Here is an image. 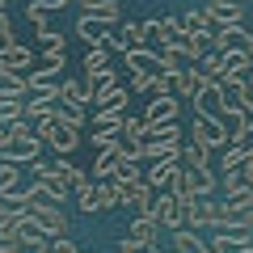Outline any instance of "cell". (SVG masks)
Wrapping results in <instances>:
<instances>
[{
	"label": "cell",
	"mask_w": 253,
	"mask_h": 253,
	"mask_svg": "<svg viewBox=\"0 0 253 253\" xmlns=\"http://www.w3.org/2000/svg\"><path fill=\"white\" fill-rule=\"evenodd\" d=\"M219 190V177L211 173V165H181L177 177L169 181V194L177 199H199V194H215Z\"/></svg>",
	"instance_id": "cell-1"
},
{
	"label": "cell",
	"mask_w": 253,
	"mask_h": 253,
	"mask_svg": "<svg viewBox=\"0 0 253 253\" xmlns=\"http://www.w3.org/2000/svg\"><path fill=\"white\" fill-rule=\"evenodd\" d=\"M34 135L42 139L55 156H68V152H76V144H81V126L68 123V118H46V123L34 126Z\"/></svg>",
	"instance_id": "cell-2"
},
{
	"label": "cell",
	"mask_w": 253,
	"mask_h": 253,
	"mask_svg": "<svg viewBox=\"0 0 253 253\" xmlns=\"http://www.w3.org/2000/svg\"><path fill=\"white\" fill-rule=\"evenodd\" d=\"M38 152H42V139L30 131L26 118H17V123H13L9 144L0 148V156H4V161H17V165H34V161H38Z\"/></svg>",
	"instance_id": "cell-3"
},
{
	"label": "cell",
	"mask_w": 253,
	"mask_h": 253,
	"mask_svg": "<svg viewBox=\"0 0 253 253\" xmlns=\"http://www.w3.org/2000/svg\"><path fill=\"white\" fill-rule=\"evenodd\" d=\"M156 232H161V224H156L152 215H135V224L126 228V236L118 241V253H144V249H152Z\"/></svg>",
	"instance_id": "cell-4"
},
{
	"label": "cell",
	"mask_w": 253,
	"mask_h": 253,
	"mask_svg": "<svg viewBox=\"0 0 253 253\" xmlns=\"http://www.w3.org/2000/svg\"><path fill=\"white\" fill-rule=\"evenodd\" d=\"M186 207H190V199H177V194L161 190V194H156V211H152V219L165 228V232H173V228H186Z\"/></svg>",
	"instance_id": "cell-5"
},
{
	"label": "cell",
	"mask_w": 253,
	"mask_h": 253,
	"mask_svg": "<svg viewBox=\"0 0 253 253\" xmlns=\"http://www.w3.org/2000/svg\"><path fill=\"white\" fill-rule=\"evenodd\" d=\"M190 106H194V118H219L228 106L224 89H219V81H203V89L190 97Z\"/></svg>",
	"instance_id": "cell-6"
},
{
	"label": "cell",
	"mask_w": 253,
	"mask_h": 253,
	"mask_svg": "<svg viewBox=\"0 0 253 253\" xmlns=\"http://www.w3.org/2000/svg\"><path fill=\"white\" fill-rule=\"evenodd\" d=\"M59 84H63V63H46L34 68L26 76V93H46V97H59Z\"/></svg>",
	"instance_id": "cell-7"
},
{
	"label": "cell",
	"mask_w": 253,
	"mask_h": 253,
	"mask_svg": "<svg viewBox=\"0 0 253 253\" xmlns=\"http://www.w3.org/2000/svg\"><path fill=\"white\" fill-rule=\"evenodd\" d=\"M123 114L126 110H93V148H110L118 139Z\"/></svg>",
	"instance_id": "cell-8"
},
{
	"label": "cell",
	"mask_w": 253,
	"mask_h": 253,
	"mask_svg": "<svg viewBox=\"0 0 253 253\" xmlns=\"http://www.w3.org/2000/svg\"><path fill=\"white\" fill-rule=\"evenodd\" d=\"M169 144H181L177 118H173V123H148V131H144V161H152L156 148H169Z\"/></svg>",
	"instance_id": "cell-9"
},
{
	"label": "cell",
	"mask_w": 253,
	"mask_h": 253,
	"mask_svg": "<svg viewBox=\"0 0 253 253\" xmlns=\"http://www.w3.org/2000/svg\"><path fill=\"white\" fill-rule=\"evenodd\" d=\"M219 123L228 126V144H249V110H245V106L228 101L224 114H219Z\"/></svg>",
	"instance_id": "cell-10"
},
{
	"label": "cell",
	"mask_w": 253,
	"mask_h": 253,
	"mask_svg": "<svg viewBox=\"0 0 253 253\" xmlns=\"http://www.w3.org/2000/svg\"><path fill=\"white\" fill-rule=\"evenodd\" d=\"M194 144L203 148H228V126L219 123V118H194Z\"/></svg>",
	"instance_id": "cell-11"
},
{
	"label": "cell",
	"mask_w": 253,
	"mask_h": 253,
	"mask_svg": "<svg viewBox=\"0 0 253 253\" xmlns=\"http://www.w3.org/2000/svg\"><path fill=\"white\" fill-rule=\"evenodd\" d=\"M148 26L144 21H126V26H118V30H110V38L106 42L110 46H118V51H131V46H148Z\"/></svg>",
	"instance_id": "cell-12"
},
{
	"label": "cell",
	"mask_w": 253,
	"mask_h": 253,
	"mask_svg": "<svg viewBox=\"0 0 253 253\" xmlns=\"http://www.w3.org/2000/svg\"><path fill=\"white\" fill-rule=\"evenodd\" d=\"M181 110L177 93H156V97H148V110H144V123H173Z\"/></svg>",
	"instance_id": "cell-13"
},
{
	"label": "cell",
	"mask_w": 253,
	"mask_h": 253,
	"mask_svg": "<svg viewBox=\"0 0 253 253\" xmlns=\"http://www.w3.org/2000/svg\"><path fill=\"white\" fill-rule=\"evenodd\" d=\"M26 211L38 219V224H42L46 236H68V232H72V224H68L63 207H26Z\"/></svg>",
	"instance_id": "cell-14"
},
{
	"label": "cell",
	"mask_w": 253,
	"mask_h": 253,
	"mask_svg": "<svg viewBox=\"0 0 253 253\" xmlns=\"http://www.w3.org/2000/svg\"><path fill=\"white\" fill-rule=\"evenodd\" d=\"M173 249L169 253H211L207 249V236L203 232H194V228H173Z\"/></svg>",
	"instance_id": "cell-15"
},
{
	"label": "cell",
	"mask_w": 253,
	"mask_h": 253,
	"mask_svg": "<svg viewBox=\"0 0 253 253\" xmlns=\"http://www.w3.org/2000/svg\"><path fill=\"white\" fill-rule=\"evenodd\" d=\"M203 9H207L211 17L219 21V26H241V21H245V9H241V0H207Z\"/></svg>",
	"instance_id": "cell-16"
},
{
	"label": "cell",
	"mask_w": 253,
	"mask_h": 253,
	"mask_svg": "<svg viewBox=\"0 0 253 253\" xmlns=\"http://www.w3.org/2000/svg\"><path fill=\"white\" fill-rule=\"evenodd\" d=\"M177 169H181V161H152V165L144 169V181H148L152 190H169V181L177 177Z\"/></svg>",
	"instance_id": "cell-17"
},
{
	"label": "cell",
	"mask_w": 253,
	"mask_h": 253,
	"mask_svg": "<svg viewBox=\"0 0 253 253\" xmlns=\"http://www.w3.org/2000/svg\"><path fill=\"white\" fill-rule=\"evenodd\" d=\"M126 55V68H131V76L135 72H161V51H148V46H131Z\"/></svg>",
	"instance_id": "cell-18"
},
{
	"label": "cell",
	"mask_w": 253,
	"mask_h": 253,
	"mask_svg": "<svg viewBox=\"0 0 253 253\" xmlns=\"http://www.w3.org/2000/svg\"><path fill=\"white\" fill-rule=\"evenodd\" d=\"M110 30H114V21H101V17H93V13H84V17L76 21V34H81L84 42H106Z\"/></svg>",
	"instance_id": "cell-19"
},
{
	"label": "cell",
	"mask_w": 253,
	"mask_h": 253,
	"mask_svg": "<svg viewBox=\"0 0 253 253\" xmlns=\"http://www.w3.org/2000/svg\"><path fill=\"white\" fill-rule=\"evenodd\" d=\"M72 199L81 203L84 215H97V211H106V199H101V181H84V186L72 194Z\"/></svg>",
	"instance_id": "cell-20"
},
{
	"label": "cell",
	"mask_w": 253,
	"mask_h": 253,
	"mask_svg": "<svg viewBox=\"0 0 253 253\" xmlns=\"http://www.w3.org/2000/svg\"><path fill=\"white\" fill-rule=\"evenodd\" d=\"M118 161H123V144H110V148H101V156L93 161V177L97 181H106V177H114V169H118Z\"/></svg>",
	"instance_id": "cell-21"
},
{
	"label": "cell",
	"mask_w": 253,
	"mask_h": 253,
	"mask_svg": "<svg viewBox=\"0 0 253 253\" xmlns=\"http://www.w3.org/2000/svg\"><path fill=\"white\" fill-rule=\"evenodd\" d=\"M190 68H194V72H199L203 81H219V76H224V55H219L215 46H211V51H203L199 59L190 63Z\"/></svg>",
	"instance_id": "cell-22"
},
{
	"label": "cell",
	"mask_w": 253,
	"mask_h": 253,
	"mask_svg": "<svg viewBox=\"0 0 253 253\" xmlns=\"http://www.w3.org/2000/svg\"><path fill=\"white\" fill-rule=\"evenodd\" d=\"M30 63H34V55H30V46L13 42L0 51V68H13V72H30Z\"/></svg>",
	"instance_id": "cell-23"
},
{
	"label": "cell",
	"mask_w": 253,
	"mask_h": 253,
	"mask_svg": "<svg viewBox=\"0 0 253 253\" xmlns=\"http://www.w3.org/2000/svg\"><path fill=\"white\" fill-rule=\"evenodd\" d=\"M169 81H173V93H177V97H194V93L203 89V76L194 72V68H181V72H169Z\"/></svg>",
	"instance_id": "cell-24"
},
{
	"label": "cell",
	"mask_w": 253,
	"mask_h": 253,
	"mask_svg": "<svg viewBox=\"0 0 253 253\" xmlns=\"http://www.w3.org/2000/svg\"><path fill=\"white\" fill-rule=\"evenodd\" d=\"M126 89H123V81L118 84H110L106 93H97V97H93V110H126Z\"/></svg>",
	"instance_id": "cell-25"
},
{
	"label": "cell",
	"mask_w": 253,
	"mask_h": 253,
	"mask_svg": "<svg viewBox=\"0 0 253 253\" xmlns=\"http://www.w3.org/2000/svg\"><path fill=\"white\" fill-rule=\"evenodd\" d=\"M219 55H224V76H249V68H253L249 51H219Z\"/></svg>",
	"instance_id": "cell-26"
},
{
	"label": "cell",
	"mask_w": 253,
	"mask_h": 253,
	"mask_svg": "<svg viewBox=\"0 0 253 253\" xmlns=\"http://www.w3.org/2000/svg\"><path fill=\"white\" fill-rule=\"evenodd\" d=\"M110 84H118V72H114V68H101V72H89V76H84V89H89V101L97 97V93H106Z\"/></svg>",
	"instance_id": "cell-27"
},
{
	"label": "cell",
	"mask_w": 253,
	"mask_h": 253,
	"mask_svg": "<svg viewBox=\"0 0 253 253\" xmlns=\"http://www.w3.org/2000/svg\"><path fill=\"white\" fill-rule=\"evenodd\" d=\"M17 241H21V215H4L0 219V249H17Z\"/></svg>",
	"instance_id": "cell-28"
},
{
	"label": "cell",
	"mask_w": 253,
	"mask_h": 253,
	"mask_svg": "<svg viewBox=\"0 0 253 253\" xmlns=\"http://www.w3.org/2000/svg\"><path fill=\"white\" fill-rule=\"evenodd\" d=\"M59 101H63V106H89V89H84V81H63L59 84Z\"/></svg>",
	"instance_id": "cell-29"
},
{
	"label": "cell",
	"mask_w": 253,
	"mask_h": 253,
	"mask_svg": "<svg viewBox=\"0 0 253 253\" xmlns=\"http://www.w3.org/2000/svg\"><path fill=\"white\" fill-rule=\"evenodd\" d=\"M190 55L181 51V46H161V72H181V68H190Z\"/></svg>",
	"instance_id": "cell-30"
},
{
	"label": "cell",
	"mask_w": 253,
	"mask_h": 253,
	"mask_svg": "<svg viewBox=\"0 0 253 253\" xmlns=\"http://www.w3.org/2000/svg\"><path fill=\"white\" fill-rule=\"evenodd\" d=\"M110 68V42H89V55H84V76Z\"/></svg>",
	"instance_id": "cell-31"
},
{
	"label": "cell",
	"mask_w": 253,
	"mask_h": 253,
	"mask_svg": "<svg viewBox=\"0 0 253 253\" xmlns=\"http://www.w3.org/2000/svg\"><path fill=\"white\" fill-rule=\"evenodd\" d=\"M144 131H148V123H144V118H131V114H123L118 139H126V144H144Z\"/></svg>",
	"instance_id": "cell-32"
},
{
	"label": "cell",
	"mask_w": 253,
	"mask_h": 253,
	"mask_svg": "<svg viewBox=\"0 0 253 253\" xmlns=\"http://www.w3.org/2000/svg\"><path fill=\"white\" fill-rule=\"evenodd\" d=\"M219 232H224L228 241L236 245V249H241V245H253V228L245 224V219H232V224H224V228H219Z\"/></svg>",
	"instance_id": "cell-33"
},
{
	"label": "cell",
	"mask_w": 253,
	"mask_h": 253,
	"mask_svg": "<svg viewBox=\"0 0 253 253\" xmlns=\"http://www.w3.org/2000/svg\"><path fill=\"white\" fill-rule=\"evenodd\" d=\"M245 156H249V144H228V148H224V161H219V169H224V173L241 169Z\"/></svg>",
	"instance_id": "cell-34"
},
{
	"label": "cell",
	"mask_w": 253,
	"mask_h": 253,
	"mask_svg": "<svg viewBox=\"0 0 253 253\" xmlns=\"http://www.w3.org/2000/svg\"><path fill=\"white\" fill-rule=\"evenodd\" d=\"M17 177H21V165H17V161H4V156H0V194L17 190Z\"/></svg>",
	"instance_id": "cell-35"
},
{
	"label": "cell",
	"mask_w": 253,
	"mask_h": 253,
	"mask_svg": "<svg viewBox=\"0 0 253 253\" xmlns=\"http://www.w3.org/2000/svg\"><path fill=\"white\" fill-rule=\"evenodd\" d=\"M21 211H26V194H21V190L0 194V219H4V215H21Z\"/></svg>",
	"instance_id": "cell-36"
},
{
	"label": "cell",
	"mask_w": 253,
	"mask_h": 253,
	"mask_svg": "<svg viewBox=\"0 0 253 253\" xmlns=\"http://www.w3.org/2000/svg\"><path fill=\"white\" fill-rule=\"evenodd\" d=\"M144 161H131V156H123L118 161V169H114V181H139L144 177V169H139Z\"/></svg>",
	"instance_id": "cell-37"
},
{
	"label": "cell",
	"mask_w": 253,
	"mask_h": 253,
	"mask_svg": "<svg viewBox=\"0 0 253 253\" xmlns=\"http://www.w3.org/2000/svg\"><path fill=\"white\" fill-rule=\"evenodd\" d=\"M84 13H93V17H101V21H114V26H118V17H123V9H118L114 0H97V4H89Z\"/></svg>",
	"instance_id": "cell-38"
},
{
	"label": "cell",
	"mask_w": 253,
	"mask_h": 253,
	"mask_svg": "<svg viewBox=\"0 0 253 253\" xmlns=\"http://www.w3.org/2000/svg\"><path fill=\"white\" fill-rule=\"evenodd\" d=\"M181 165H211V148L186 144V148H181Z\"/></svg>",
	"instance_id": "cell-39"
},
{
	"label": "cell",
	"mask_w": 253,
	"mask_h": 253,
	"mask_svg": "<svg viewBox=\"0 0 253 253\" xmlns=\"http://www.w3.org/2000/svg\"><path fill=\"white\" fill-rule=\"evenodd\" d=\"M13 253H51V236H21Z\"/></svg>",
	"instance_id": "cell-40"
},
{
	"label": "cell",
	"mask_w": 253,
	"mask_h": 253,
	"mask_svg": "<svg viewBox=\"0 0 253 253\" xmlns=\"http://www.w3.org/2000/svg\"><path fill=\"white\" fill-rule=\"evenodd\" d=\"M181 30H207V9H190V13H181Z\"/></svg>",
	"instance_id": "cell-41"
},
{
	"label": "cell",
	"mask_w": 253,
	"mask_h": 253,
	"mask_svg": "<svg viewBox=\"0 0 253 253\" xmlns=\"http://www.w3.org/2000/svg\"><path fill=\"white\" fill-rule=\"evenodd\" d=\"M17 42V38H13V21H9V13L0 9V51H4V46H13Z\"/></svg>",
	"instance_id": "cell-42"
},
{
	"label": "cell",
	"mask_w": 253,
	"mask_h": 253,
	"mask_svg": "<svg viewBox=\"0 0 253 253\" xmlns=\"http://www.w3.org/2000/svg\"><path fill=\"white\" fill-rule=\"evenodd\" d=\"M51 253H81V249H76L68 236H51Z\"/></svg>",
	"instance_id": "cell-43"
},
{
	"label": "cell",
	"mask_w": 253,
	"mask_h": 253,
	"mask_svg": "<svg viewBox=\"0 0 253 253\" xmlns=\"http://www.w3.org/2000/svg\"><path fill=\"white\" fill-rule=\"evenodd\" d=\"M9 135H13V123H9V118H0V148L9 144Z\"/></svg>",
	"instance_id": "cell-44"
},
{
	"label": "cell",
	"mask_w": 253,
	"mask_h": 253,
	"mask_svg": "<svg viewBox=\"0 0 253 253\" xmlns=\"http://www.w3.org/2000/svg\"><path fill=\"white\" fill-rule=\"evenodd\" d=\"M34 4H42V9L51 13V9H63V4H72V0H34Z\"/></svg>",
	"instance_id": "cell-45"
},
{
	"label": "cell",
	"mask_w": 253,
	"mask_h": 253,
	"mask_svg": "<svg viewBox=\"0 0 253 253\" xmlns=\"http://www.w3.org/2000/svg\"><path fill=\"white\" fill-rule=\"evenodd\" d=\"M144 253H165V249H161V245H152V249H144Z\"/></svg>",
	"instance_id": "cell-46"
},
{
	"label": "cell",
	"mask_w": 253,
	"mask_h": 253,
	"mask_svg": "<svg viewBox=\"0 0 253 253\" xmlns=\"http://www.w3.org/2000/svg\"><path fill=\"white\" fill-rule=\"evenodd\" d=\"M245 81H249V89H253V68H249V76H245Z\"/></svg>",
	"instance_id": "cell-47"
},
{
	"label": "cell",
	"mask_w": 253,
	"mask_h": 253,
	"mask_svg": "<svg viewBox=\"0 0 253 253\" xmlns=\"http://www.w3.org/2000/svg\"><path fill=\"white\" fill-rule=\"evenodd\" d=\"M0 9H4V0H0Z\"/></svg>",
	"instance_id": "cell-48"
},
{
	"label": "cell",
	"mask_w": 253,
	"mask_h": 253,
	"mask_svg": "<svg viewBox=\"0 0 253 253\" xmlns=\"http://www.w3.org/2000/svg\"><path fill=\"white\" fill-rule=\"evenodd\" d=\"M0 253H9V249H0Z\"/></svg>",
	"instance_id": "cell-49"
},
{
	"label": "cell",
	"mask_w": 253,
	"mask_h": 253,
	"mask_svg": "<svg viewBox=\"0 0 253 253\" xmlns=\"http://www.w3.org/2000/svg\"><path fill=\"white\" fill-rule=\"evenodd\" d=\"M81 253H89V249H81Z\"/></svg>",
	"instance_id": "cell-50"
}]
</instances>
